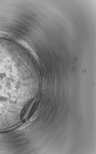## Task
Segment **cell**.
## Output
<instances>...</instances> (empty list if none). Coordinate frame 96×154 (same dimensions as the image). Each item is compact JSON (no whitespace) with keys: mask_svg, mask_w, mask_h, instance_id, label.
Wrapping results in <instances>:
<instances>
[{"mask_svg":"<svg viewBox=\"0 0 96 154\" xmlns=\"http://www.w3.org/2000/svg\"><path fill=\"white\" fill-rule=\"evenodd\" d=\"M14 66L12 60L0 54V109L11 103L16 95Z\"/></svg>","mask_w":96,"mask_h":154,"instance_id":"cell-1","label":"cell"},{"mask_svg":"<svg viewBox=\"0 0 96 154\" xmlns=\"http://www.w3.org/2000/svg\"><path fill=\"white\" fill-rule=\"evenodd\" d=\"M2 45L4 46H6V47H9V48H10V47H7V46H5V45ZM11 48V49H12V48Z\"/></svg>","mask_w":96,"mask_h":154,"instance_id":"cell-2","label":"cell"}]
</instances>
